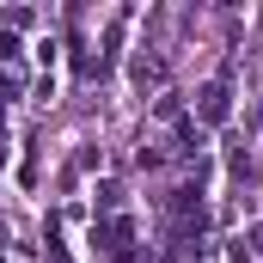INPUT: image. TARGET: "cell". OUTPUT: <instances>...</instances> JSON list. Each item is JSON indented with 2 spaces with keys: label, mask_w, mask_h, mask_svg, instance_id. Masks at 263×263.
Returning a JSON list of instances; mask_svg holds the SVG:
<instances>
[{
  "label": "cell",
  "mask_w": 263,
  "mask_h": 263,
  "mask_svg": "<svg viewBox=\"0 0 263 263\" xmlns=\"http://www.w3.org/2000/svg\"><path fill=\"white\" fill-rule=\"evenodd\" d=\"M257 31H263V18H257Z\"/></svg>",
  "instance_id": "277c9868"
},
{
  "label": "cell",
  "mask_w": 263,
  "mask_h": 263,
  "mask_svg": "<svg viewBox=\"0 0 263 263\" xmlns=\"http://www.w3.org/2000/svg\"><path fill=\"white\" fill-rule=\"evenodd\" d=\"M251 251H263V227H251Z\"/></svg>",
  "instance_id": "3957f363"
},
{
  "label": "cell",
  "mask_w": 263,
  "mask_h": 263,
  "mask_svg": "<svg viewBox=\"0 0 263 263\" xmlns=\"http://www.w3.org/2000/svg\"><path fill=\"white\" fill-rule=\"evenodd\" d=\"M49 263H67V251H62V245H55V239H49Z\"/></svg>",
  "instance_id": "7a4b0ae2"
},
{
  "label": "cell",
  "mask_w": 263,
  "mask_h": 263,
  "mask_svg": "<svg viewBox=\"0 0 263 263\" xmlns=\"http://www.w3.org/2000/svg\"><path fill=\"white\" fill-rule=\"evenodd\" d=\"M196 117H202V123H227V117H233V92H227L220 80H214V86H202V98H196Z\"/></svg>",
  "instance_id": "6da1fadb"
}]
</instances>
